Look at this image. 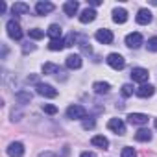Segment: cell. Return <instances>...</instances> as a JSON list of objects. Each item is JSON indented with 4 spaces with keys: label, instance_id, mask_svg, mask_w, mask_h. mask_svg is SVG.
Returning <instances> with one entry per match:
<instances>
[{
    "label": "cell",
    "instance_id": "6da1fadb",
    "mask_svg": "<svg viewBox=\"0 0 157 157\" xmlns=\"http://www.w3.org/2000/svg\"><path fill=\"white\" fill-rule=\"evenodd\" d=\"M67 117L70 120H85L87 118V109L83 105H80V104H72L67 109Z\"/></svg>",
    "mask_w": 157,
    "mask_h": 157
},
{
    "label": "cell",
    "instance_id": "7a4b0ae2",
    "mask_svg": "<svg viewBox=\"0 0 157 157\" xmlns=\"http://www.w3.org/2000/svg\"><path fill=\"white\" fill-rule=\"evenodd\" d=\"M6 30H8V35H10L11 39H15V41H21V39H22V28H21V24H19L15 19L8 21Z\"/></svg>",
    "mask_w": 157,
    "mask_h": 157
},
{
    "label": "cell",
    "instance_id": "3957f363",
    "mask_svg": "<svg viewBox=\"0 0 157 157\" xmlns=\"http://www.w3.org/2000/svg\"><path fill=\"white\" fill-rule=\"evenodd\" d=\"M105 61H107V65H109L111 68H115V70H122V68L126 67V59H124V56H120V54H117V52L109 54Z\"/></svg>",
    "mask_w": 157,
    "mask_h": 157
},
{
    "label": "cell",
    "instance_id": "277c9868",
    "mask_svg": "<svg viewBox=\"0 0 157 157\" xmlns=\"http://www.w3.org/2000/svg\"><path fill=\"white\" fill-rule=\"evenodd\" d=\"M43 72L48 74V76H57V78H61V80H65V78H67V76H65L67 72H65L59 65H54V63H44V65H43Z\"/></svg>",
    "mask_w": 157,
    "mask_h": 157
},
{
    "label": "cell",
    "instance_id": "5b68a950",
    "mask_svg": "<svg viewBox=\"0 0 157 157\" xmlns=\"http://www.w3.org/2000/svg\"><path fill=\"white\" fill-rule=\"evenodd\" d=\"M131 80L133 82H137V83H142L144 85V82H148V78H150V74H148V70L146 68H142V67H135V68H131Z\"/></svg>",
    "mask_w": 157,
    "mask_h": 157
},
{
    "label": "cell",
    "instance_id": "8992f818",
    "mask_svg": "<svg viewBox=\"0 0 157 157\" xmlns=\"http://www.w3.org/2000/svg\"><path fill=\"white\" fill-rule=\"evenodd\" d=\"M35 91H37V94H41V96H44V98H56V96H57V89H54V87L48 85V83H39V85H35Z\"/></svg>",
    "mask_w": 157,
    "mask_h": 157
},
{
    "label": "cell",
    "instance_id": "52a82bcc",
    "mask_svg": "<svg viewBox=\"0 0 157 157\" xmlns=\"http://www.w3.org/2000/svg\"><path fill=\"white\" fill-rule=\"evenodd\" d=\"M94 37H96V41H98V43H102V44H111V43H113V39H115V37H113V32H111V30H107V28L98 30Z\"/></svg>",
    "mask_w": 157,
    "mask_h": 157
},
{
    "label": "cell",
    "instance_id": "ba28073f",
    "mask_svg": "<svg viewBox=\"0 0 157 157\" xmlns=\"http://www.w3.org/2000/svg\"><path fill=\"white\" fill-rule=\"evenodd\" d=\"M107 128H109L113 133H117V135H124V133H126V124L122 122V118H111V120L107 122Z\"/></svg>",
    "mask_w": 157,
    "mask_h": 157
},
{
    "label": "cell",
    "instance_id": "9c48e42d",
    "mask_svg": "<svg viewBox=\"0 0 157 157\" xmlns=\"http://www.w3.org/2000/svg\"><path fill=\"white\" fill-rule=\"evenodd\" d=\"M142 44V35L139 33V32H133V33H128L126 35V46H129V48H139Z\"/></svg>",
    "mask_w": 157,
    "mask_h": 157
},
{
    "label": "cell",
    "instance_id": "30bf717a",
    "mask_svg": "<svg viewBox=\"0 0 157 157\" xmlns=\"http://www.w3.org/2000/svg\"><path fill=\"white\" fill-rule=\"evenodd\" d=\"M148 115H144V113H129L128 115V122L129 124H135V126H146L148 124Z\"/></svg>",
    "mask_w": 157,
    "mask_h": 157
},
{
    "label": "cell",
    "instance_id": "8fae6325",
    "mask_svg": "<svg viewBox=\"0 0 157 157\" xmlns=\"http://www.w3.org/2000/svg\"><path fill=\"white\" fill-rule=\"evenodd\" d=\"M151 11L150 10H146V8H142V10H139V13H137V17H135V21H137V24H142V26H146V24H150L151 22Z\"/></svg>",
    "mask_w": 157,
    "mask_h": 157
},
{
    "label": "cell",
    "instance_id": "7c38bea8",
    "mask_svg": "<svg viewBox=\"0 0 157 157\" xmlns=\"http://www.w3.org/2000/svg\"><path fill=\"white\" fill-rule=\"evenodd\" d=\"M65 65H67L68 68H72V70H76V68H82V65H83V61H82V56H80V54H70V56L67 57Z\"/></svg>",
    "mask_w": 157,
    "mask_h": 157
},
{
    "label": "cell",
    "instance_id": "4fadbf2b",
    "mask_svg": "<svg viewBox=\"0 0 157 157\" xmlns=\"http://www.w3.org/2000/svg\"><path fill=\"white\" fill-rule=\"evenodd\" d=\"M54 10H56V6H54L52 2H43V0H41V2L35 4V13H37V15H48V13H52Z\"/></svg>",
    "mask_w": 157,
    "mask_h": 157
},
{
    "label": "cell",
    "instance_id": "5bb4252c",
    "mask_svg": "<svg viewBox=\"0 0 157 157\" xmlns=\"http://www.w3.org/2000/svg\"><path fill=\"white\" fill-rule=\"evenodd\" d=\"M8 155L10 157H22L24 155V144L22 142H11L8 146Z\"/></svg>",
    "mask_w": 157,
    "mask_h": 157
},
{
    "label": "cell",
    "instance_id": "9a60e30c",
    "mask_svg": "<svg viewBox=\"0 0 157 157\" xmlns=\"http://www.w3.org/2000/svg\"><path fill=\"white\" fill-rule=\"evenodd\" d=\"M153 93H155V87L150 85V83H148V85L144 83V85H140L139 89H135V94H137L139 98H150V96H153Z\"/></svg>",
    "mask_w": 157,
    "mask_h": 157
},
{
    "label": "cell",
    "instance_id": "2e32d148",
    "mask_svg": "<svg viewBox=\"0 0 157 157\" xmlns=\"http://www.w3.org/2000/svg\"><path fill=\"white\" fill-rule=\"evenodd\" d=\"M78 10H80V4H78L76 0H68V2L63 4V11H65L67 17H74L78 13Z\"/></svg>",
    "mask_w": 157,
    "mask_h": 157
},
{
    "label": "cell",
    "instance_id": "e0dca14e",
    "mask_svg": "<svg viewBox=\"0 0 157 157\" xmlns=\"http://www.w3.org/2000/svg\"><path fill=\"white\" fill-rule=\"evenodd\" d=\"M96 11L93 10V8H87V10H83L82 11V15H80V22L82 24H89V22H93L94 19H96Z\"/></svg>",
    "mask_w": 157,
    "mask_h": 157
},
{
    "label": "cell",
    "instance_id": "ac0fdd59",
    "mask_svg": "<svg viewBox=\"0 0 157 157\" xmlns=\"http://www.w3.org/2000/svg\"><path fill=\"white\" fill-rule=\"evenodd\" d=\"M128 21V11L124 8H115L113 10V22L117 24H124Z\"/></svg>",
    "mask_w": 157,
    "mask_h": 157
},
{
    "label": "cell",
    "instance_id": "d6986e66",
    "mask_svg": "<svg viewBox=\"0 0 157 157\" xmlns=\"http://www.w3.org/2000/svg\"><path fill=\"white\" fill-rule=\"evenodd\" d=\"M11 13L13 15H26V13H30V6L24 2H15L11 6Z\"/></svg>",
    "mask_w": 157,
    "mask_h": 157
},
{
    "label": "cell",
    "instance_id": "ffe728a7",
    "mask_svg": "<svg viewBox=\"0 0 157 157\" xmlns=\"http://www.w3.org/2000/svg\"><path fill=\"white\" fill-rule=\"evenodd\" d=\"M46 33H48V37H50L52 41H56V39H61L63 30H61V26H59V24H50V26H48V30H46Z\"/></svg>",
    "mask_w": 157,
    "mask_h": 157
},
{
    "label": "cell",
    "instance_id": "44dd1931",
    "mask_svg": "<svg viewBox=\"0 0 157 157\" xmlns=\"http://www.w3.org/2000/svg\"><path fill=\"white\" fill-rule=\"evenodd\" d=\"M93 91H94L96 94H107V93L111 91V85H109L107 82H94V83H93Z\"/></svg>",
    "mask_w": 157,
    "mask_h": 157
},
{
    "label": "cell",
    "instance_id": "7402d4cb",
    "mask_svg": "<svg viewBox=\"0 0 157 157\" xmlns=\"http://www.w3.org/2000/svg\"><path fill=\"white\" fill-rule=\"evenodd\" d=\"M32 98H33V94H32L30 91H17V93H15V100H17L19 104H30Z\"/></svg>",
    "mask_w": 157,
    "mask_h": 157
},
{
    "label": "cell",
    "instance_id": "603a6c76",
    "mask_svg": "<svg viewBox=\"0 0 157 157\" xmlns=\"http://www.w3.org/2000/svg\"><path fill=\"white\" fill-rule=\"evenodd\" d=\"M91 144H93V146H96V148L107 150V146H109V140H107L104 135H94V137L91 139Z\"/></svg>",
    "mask_w": 157,
    "mask_h": 157
},
{
    "label": "cell",
    "instance_id": "cb8c5ba5",
    "mask_svg": "<svg viewBox=\"0 0 157 157\" xmlns=\"http://www.w3.org/2000/svg\"><path fill=\"white\" fill-rule=\"evenodd\" d=\"M135 140H139V142H150V140H151V131L146 129V128L139 129V131L135 133Z\"/></svg>",
    "mask_w": 157,
    "mask_h": 157
},
{
    "label": "cell",
    "instance_id": "d4e9b609",
    "mask_svg": "<svg viewBox=\"0 0 157 157\" xmlns=\"http://www.w3.org/2000/svg\"><path fill=\"white\" fill-rule=\"evenodd\" d=\"M48 48H50L52 52H59V50L67 48V44H65V39H56V41H50V43H48Z\"/></svg>",
    "mask_w": 157,
    "mask_h": 157
},
{
    "label": "cell",
    "instance_id": "484cf974",
    "mask_svg": "<svg viewBox=\"0 0 157 157\" xmlns=\"http://www.w3.org/2000/svg\"><path fill=\"white\" fill-rule=\"evenodd\" d=\"M78 44H80V48H82L85 54H91V52H93V48H91L87 37H83V35H78Z\"/></svg>",
    "mask_w": 157,
    "mask_h": 157
},
{
    "label": "cell",
    "instance_id": "4316f807",
    "mask_svg": "<svg viewBox=\"0 0 157 157\" xmlns=\"http://www.w3.org/2000/svg\"><path fill=\"white\" fill-rule=\"evenodd\" d=\"M28 35H30V39H43L44 37V32L43 30H39V28H33V30H28Z\"/></svg>",
    "mask_w": 157,
    "mask_h": 157
},
{
    "label": "cell",
    "instance_id": "83f0119b",
    "mask_svg": "<svg viewBox=\"0 0 157 157\" xmlns=\"http://www.w3.org/2000/svg\"><path fill=\"white\" fill-rule=\"evenodd\" d=\"M120 93H122V96H126V98L131 96V94H133V85H131V83H124L122 89H120Z\"/></svg>",
    "mask_w": 157,
    "mask_h": 157
},
{
    "label": "cell",
    "instance_id": "f1b7e54d",
    "mask_svg": "<svg viewBox=\"0 0 157 157\" xmlns=\"http://www.w3.org/2000/svg\"><path fill=\"white\" fill-rule=\"evenodd\" d=\"M120 157H137V151H135L133 148L126 146V148H122V153H120Z\"/></svg>",
    "mask_w": 157,
    "mask_h": 157
},
{
    "label": "cell",
    "instance_id": "f546056e",
    "mask_svg": "<svg viewBox=\"0 0 157 157\" xmlns=\"http://www.w3.org/2000/svg\"><path fill=\"white\" fill-rule=\"evenodd\" d=\"M43 111H44L46 115H56V113H57V107L52 105V104H44V105H43Z\"/></svg>",
    "mask_w": 157,
    "mask_h": 157
},
{
    "label": "cell",
    "instance_id": "4dcf8cb0",
    "mask_svg": "<svg viewBox=\"0 0 157 157\" xmlns=\"http://www.w3.org/2000/svg\"><path fill=\"white\" fill-rule=\"evenodd\" d=\"M146 48H148L150 52H157V37H151V39H148V44H146Z\"/></svg>",
    "mask_w": 157,
    "mask_h": 157
},
{
    "label": "cell",
    "instance_id": "1f68e13d",
    "mask_svg": "<svg viewBox=\"0 0 157 157\" xmlns=\"http://www.w3.org/2000/svg\"><path fill=\"white\" fill-rule=\"evenodd\" d=\"M26 82H28V83H35V85H39V78H37L35 74H30V76L26 78Z\"/></svg>",
    "mask_w": 157,
    "mask_h": 157
},
{
    "label": "cell",
    "instance_id": "d6a6232c",
    "mask_svg": "<svg viewBox=\"0 0 157 157\" xmlns=\"http://www.w3.org/2000/svg\"><path fill=\"white\" fill-rule=\"evenodd\" d=\"M35 50V44H32V43H26L24 46H22V52L24 54H28V52H33Z\"/></svg>",
    "mask_w": 157,
    "mask_h": 157
},
{
    "label": "cell",
    "instance_id": "836d02e7",
    "mask_svg": "<svg viewBox=\"0 0 157 157\" xmlns=\"http://www.w3.org/2000/svg\"><path fill=\"white\" fill-rule=\"evenodd\" d=\"M94 128V120H83V129H93Z\"/></svg>",
    "mask_w": 157,
    "mask_h": 157
},
{
    "label": "cell",
    "instance_id": "e575fe53",
    "mask_svg": "<svg viewBox=\"0 0 157 157\" xmlns=\"http://www.w3.org/2000/svg\"><path fill=\"white\" fill-rule=\"evenodd\" d=\"M80 157H96V153H94V151H83Z\"/></svg>",
    "mask_w": 157,
    "mask_h": 157
},
{
    "label": "cell",
    "instance_id": "d590c367",
    "mask_svg": "<svg viewBox=\"0 0 157 157\" xmlns=\"http://www.w3.org/2000/svg\"><path fill=\"white\" fill-rule=\"evenodd\" d=\"M39 157H57V155H56V153H52V151H43Z\"/></svg>",
    "mask_w": 157,
    "mask_h": 157
},
{
    "label": "cell",
    "instance_id": "8d00e7d4",
    "mask_svg": "<svg viewBox=\"0 0 157 157\" xmlns=\"http://www.w3.org/2000/svg\"><path fill=\"white\" fill-rule=\"evenodd\" d=\"M89 4H91V6H100V4H102V0H91Z\"/></svg>",
    "mask_w": 157,
    "mask_h": 157
},
{
    "label": "cell",
    "instance_id": "74e56055",
    "mask_svg": "<svg viewBox=\"0 0 157 157\" xmlns=\"http://www.w3.org/2000/svg\"><path fill=\"white\" fill-rule=\"evenodd\" d=\"M6 10H8V6H6V4H4V2H2V4H0V11H2V13H4V11H6Z\"/></svg>",
    "mask_w": 157,
    "mask_h": 157
},
{
    "label": "cell",
    "instance_id": "f35d334b",
    "mask_svg": "<svg viewBox=\"0 0 157 157\" xmlns=\"http://www.w3.org/2000/svg\"><path fill=\"white\" fill-rule=\"evenodd\" d=\"M155 128H157V118H155Z\"/></svg>",
    "mask_w": 157,
    "mask_h": 157
},
{
    "label": "cell",
    "instance_id": "ab89813d",
    "mask_svg": "<svg viewBox=\"0 0 157 157\" xmlns=\"http://www.w3.org/2000/svg\"><path fill=\"white\" fill-rule=\"evenodd\" d=\"M155 4H157V2H155Z\"/></svg>",
    "mask_w": 157,
    "mask_h": 157
}]
</instances>
